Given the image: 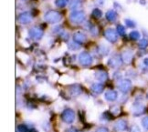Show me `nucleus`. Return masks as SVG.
<instances>
[{
    "instance_id": "nucleus-33",
    "label": "nucleus",
    "mask_w": 148,
    "mask_h": 132,
    "mask_svg": "<svg viewBox=\"0 0 148 132\" xmlns=\"http://www.w3.org/2000/svg\"><path fill=\"white\" fill-rule=\"evenodd\" d=\"M68 132H78V130L75 129V128H71V129H69Z\"/></svg>"
},
{
    "instance_id": "nucleus-29",
    "label": "nucleus",
    "mask_w": 148,
    "mask_h": 132,
    "mask_svg": "<svg viewBox=\"0 0 148 132\" xmlns=\"http://www.w3.org/2000/svg\"><path fill=\"white\" fill-rule=\"evenodd\" d=\"M18 129L19 132H27V128L25 125H19L18 127Z\"/></svg>"
},
{
    "instance_id": "nucleus-3",
    "label": "nucleus",
    "mask_w": 148,
    "mask_h": 132,
    "mask_svg": "<svg viewBox=\"0 0 148 132\" xmlns=\"http://www.w3.org/2000/svg\"><path fill=\"white\" fill-rule=\"evenodd\" d=\"M79 62L83 67L90 66L92 63V57L88 52H81L79 55Z\"/></svg>"
},
{
    "instance_id": "nucleus-24",
    "label": "nucleus",
    "mask_w": 148,
    "mask_h": 132,
    "mask_svg": "<svg viewBox=\"0 0 148 132\" xmlns=\"http://www.w3.org/2000/svg\"><path fill=\"white\" fill-rule=\"evenodd\" d=\"M116 31L120 36H124L125 35V28L123 25H117L116 27Z\"/></svg>"
},
{
    "instance_id": "nucleus-26",
    "label": "nucleus",
    "mask_w": 148,
    "mask_h": 132,
    "mask_svg": "<svg viewBox=\"0 0 148 132\" xmlns=\"http://www.w3.org/2000/svg\"><path fill=\"white\" fill-rule=\"evenodd\" d=\"M79 47H81V45L76 43L75 41L69 45V48H70V49H71V50H78V49H79Z\"/></svg>"
},
{
    "instance_id": "nucleus-1",
    "label": "nucleus",
    "mask_w": 148,
    "mask_h": 132,
    "mask_svg": "<svg viewBox=\"0 0 148 132\" xmlns=\"http://www.w3.org/2000/svg\"><path fill=\"white\" fill-rule=\"evenodd\" d=\"M62 19V15L59 11L49 10L45 14V20L50 24L59 23Z\"/></svg>"
},
{
    "instance_id": "nucleus-25",
    "label": "nucleus",
    "mask_w": 148,
    "mask_h": 132,
    "mask_svg": "<svg viewBox=\"0 0 148 132\" xmlns=\"http://www.w3.org/2000/svg\"><path fill=\"white\" fill-rule=\"evenodd\" d=\"M138 46H139V47L141 48V49H145V48H146L148 46V40L146 38H143V39L139 42Z\"/></svg>"
},
{
    "instance_id": "nucleus-23",
    "label": "nucleus",
    "mask_w": 148,
    "mask_h": 132,
    "mask_svg": "<svg viewBox=\"0 0 148 132\" xmlns=\"http://www.w3.org/2000/svg\"><path fill=\"white\" fill-rule=\"evenodd\" d=\"M70 0H55V5L58 7H66Z\"/></svg>"
},
{
    "instance_id": "nucleus-20",
    "label": "nucleus",
    "mask_w": 148,
    "mask_h": 132,
    "mask_svg": "<svg viewBox=\"0 0 148 132\" xmlns=\"http://www.w3.org/2000/svg\"><path fill=\"white\" fill-rule=\"evenodd\" d=\"M129 37H130V38L132 40H138L141 38V35H140V33L138 32V31L134 30L129 34Z\"/></svg>"
},
{
    "instance_id": "nucleus-5",
    "label": "nucleus",
    "mask_w": 148,
    "mask_h": 132,
    "mask_svg": "<svg viewBox=\"0 0 148 132\" xmlns=\"http://www.w3.org/2000/svg\"><path fill=\"white\" fill-rule=\"evenodd\" d=\"M104 37L109 42L111 43H115L118 40V35L116 31L112 28H108L104 31Z\"/></svg>"
},
{
    "instance_id": "nucleus-27",
    "label": "nucleus",
    "mask_w": 148,
    "mask_h": 132,
    "mask_svg": "<svg viewBox=\"0 0 148 132\" xmlns=\"http://www.w3.org/2000/svg\"><path fill=\"white\" fill-rule=\"evenodd\" d=\"M125 23H126L127 27H132V28L136 26V24L134 23V21H133V20H131V19H125Z\"/></svg>"
},
{
    "instance_id": "nucleus-31",
    "label": "nucleus",
    "mask_w": 148,
    "mask_h": 132,
    "mask_svg": "<svg viewBox=\"0 0 148 132\" xmlns=\"http://www.w3.org/2000/svg\"><path fill=\"white\" fill-rule=\"evenodd\" d=\"M95 132H109V130H108V129H107V128L101 127V128H99V129H98Z\"/></svg>"
},
{
    "instance_id": "nucleus-12",
    "label": "nucleus",
    "mask_w": 148,
    "mask_h": 132,
    "mask_svg": "<svg viewBox=\"0 0 148 132\" xmlns=\"http://www.w3.org/2000/svg\"><path fill=\"white\" fill-rule=\"evenodd\" d=\"M122 59H123V62L125 63H130L133 59V57H134V54L131 50H127V51H124L123 54H122Z\"/></svg>"
},
{
    "instance_id": "nucleus-34",
    "label": "nucleus",
    "mask_w": 148,
    "mask_h": 132,
    "mask_svg": "<svg viewBox=\"0 0 148 132\" xmlns=\"http://www.w3.org/2000/svg\"><path fill=\"white\" fill-rule=\"evenodd\" d=\"M29 132H38V131H37L36 129H30V130H29Z\"/></svg>"
},
{
    "instance_id": "nucleus-13",
    "label": "nucleus",
    "mask_w": 148,
    "mask_h": 132,
    "mask_svg": "<svg viewBox=\"0 0 148 132\" xmlns=\"http://www.w3.org/2000/svg\"><path fill=\"white\" fill-rule=\"evenodd\" d=\"M144 110H145V107L144 106L142 105L141 103H135L133 107V111H134V114L135 116H139V115L143 114L144 113Z\"/></svg>"
},
{
    "instance_id": "nucleus-18",
    "label": "nucleus",
    "mask_w": 148,
    "mask_h": 132,
    "mask_svg": "<svg viewBox=\"0 0 148 132\" xmlns=\"http://www.w3.org/2000/svg\"><path fill=\"white\" fill-rule=\"evenodd\" d=\"M95 77L100 81H106L108 79V74L104 71H98L96 72Z\"/></svg>"
},
{
    "instance_id": "nucleus-6",
    "label": "nucleus",
    "mask_w": 148,
    "mask_h": 132,
    "mask_svg": "<svg viewBox=\"0 0 148 132\" xmlns=\"http://www.w3.org/2000/svg\"><path fill=\"white\" fill-rule=\"evenodd\" d=\"M29 37L34 40H38L42 38L43 36V29L39 28V27H32L29 32Z\"/></svg>"
},
{
    "instance_id": "nucleus-2",
    "label": "nucleus",
    "mask_w": 148,
    "mask_h": 132,
    "mask_svg": "<svg viewBox=\"0 0 148 132\" xmlns=\"http://www.w3.org/2000/svg\"><path fill=\"white\" fill-rule=\"evenodd\" d=\"M70 20L74 24H81L85 20V13L81 10L72 11L70 15Z\"/></svg>"
},
{
    "instance_id": "nucleus-21",
    "label": "nucleus",
    "mask_w": 148,
    "mask_h": 132,
    "mask_svg": "<svg viewBox=\"0 0 148 132\" xmlns=\"http://www.w3.org/2000/svg\"><path fill=\"white\" fill-rule=\"evenodd\" d=\"M98 51H99V54H101V56H106L109 53V48L105 46H100L98 47Z\"/></svg>"
},
{
    "instance_id": "nucleus-4",
    "label": "nucleus",
    "mask_w": 148,
    "mask_h": 132,
    "mask_svg": "<svg viewBox=\"0 0 148 132\" xmlns=\"http://www.w3.org/2000/svg\"><path fill=\"white\" fill-rule=\"evenodd\" d=\"M61 118L65 123H68V124H71L72 123L75 119V113L72 109H67L65 110H63L61 114Z\"/></svg>"
},
{
    "instance_id": "nucleus-22",
    "label": "nucleus",
    "mask_w": 148,
    "mask_h": 132,
    "mask_svg": "<svg viewBox=\"0 0 148 132\" xmlns=\"http://www.w3.org/2000/svg\"><path fill=\"white\" fill-rule=\"evenodd\" d=\"M92 15L93 16V17L95 18H101V16H103V12H101V10H100L99 8H94L93 10H92Z\"/></svg>"
},
{
    "instance_id": "nucleus-30",
    "label": "nucleus",
    "mask_w": 148,
    "mask_h": 132,
    "mask_svg": "<svg viewBox=\"0 0 148 132\" xmlns=\"http://www.w3.org/2000/svg\"><path fill=\"white\" fill-rule=\"evenodd\" d=\"M103 119H111V116H110V113L109 112H104L103 114Z\"/></svg>"
},
{
    "instance_id": "nucleus-32",
    "label": "nucleus",
    "mask_w": 148,
    "mask_h": 132,
    "mask_svg": "<svg viewBox=\"0 0 148 132\" xmlns=\"http://www.w3.org/2000/svg\"><path fill=\"white\" fill-rule=\"evenodd\" d=\"M131 132H141V131H140V129L137 126H133L132 129H131Z\"/></svg>"
},
{
    "instance_id": "nucleus-8",
    "label": "nucleus",
    "mask_w": 148,
    "mask_h": 132,
    "mask_svg": "<svg viewBox=\"0 0 148 132\" xmlns=\"http://www.w3.org/2000/svg\"><path fill=\"white\" fill-rule=\"evenodd\" d=\"M18 20L23 25H27V24L31 23V21H32V16L29 12H24L19 15Z\"/></svg>"
},
{
    "instance_id": "nucleus-35",
    "label": "nucleus",
    "mask_w": 148,
    "mask_h": 132,
    "mask_svg": "<svg viewBox=\"0 0 148 132\" xmlns=\"http://www.w3.org/2000/svg\"><path fill=\"white\" fill-rule=\"evenodd\" d=\"M147 96H148V95H147Z\"/></svg>"
},
{
    "instance_id": "nucleus-28",
    "label": "nucleus",
    "mask_w": 148,
    "mask_h": 132,
    "mask_svg": "<svg viewBox=\"0 0 148 132\" xmlns=\"http://www.w3.org/2000/svg\"><path fill=\"white\" fill-rule=\"evenodd\" d=\"M142 125L146 130H148V117H145L142 119Z\"/></svg>"
},
{
    "instance_id": "nucleus-15",
    "label": "nucleus",
    "mask_w": 148,
    "mask_h": 132,
    "mask_svg": "<svg viewBox=\"0 0 148 132\" xmlns=\"http://www.w3.org/2000/svg\"><path fill=\"white\" fill-rule=\"evenodd\" d=\"M82 1L81 0H71L70 1V9L72 11L77 10L78 8L81 7Z\"/></svg>"
},
{
    "instance_id": "nucleus-10",
    "label": "nucleus",
    "mask_w": 148,
    "mask_h": 132,
    "mask_svg": "<svg viewBox=\"0 0 148 132\" xmlns=\"http://www.w3.org/2000/svg\"><path fill=\"white\" fill-rule=\"evenodd\" d=\"M122 57H119V56H115L114 57L111 58L110 60L108 61V65L111 67V68H118L122 65Z\"/></svg>"
},
{
    "instance_id": "nucleus-14",
    "label": "nucleus",
    "mask_w": 148,
    "mask_h": 132,
    "mask_svg": "<svg viewBox=\"0 0 148 132\" xmlns=\"http://www.w3.org/2000/svg\"><path fill=\"white\" fill-rule=\"evenodd\" d=\"M117 92L114 90H109L105 93V99L108 100V101H114V100L117 99Z\"/></svg>"
},
{
    "instance_id": "nucleus-7",
    "label": "nucleus",
    "mask_w": 148,
    "mask_h": 132,
    "mask_svg": "<svg viewBox=\"0 0 148 132\" xmlns=\"http://www.w3.org/2000/svg\"><path fill=\"white\" fill-rule=\"evenodd\" d=\"M117 87L122 92H127V91L130 90L131 87H132V83L129 79H123V80H120L117 83Z\"/></svg>"
},
{
    "instance_id": "nucleus-11",
    "label": "nucleus",
    "mask_w": 148,
    "mask_h": 132,
    "mask_svg": "<svg viewBox=\"0 0 148 132\" xmlns=\"http://www.w3.org/2000/svg\"><path fill=\"white\" fill-rule=\"evenodd\" d=\"M86 39H87L86 36L81 32H76L75 34L73 35V40L76 42V43H78L79 45L84 43V42L86 41Z\"/></svg>"
},
{
    "instance_id": "nucleus-19",
    "label": "nucleus",
    "mask_w": 148,
    "mask_h": 132,
    "mask_svg": "<svg viewBox=\"0 0 148 132\" xmlns=\"http://www.w3.org/2000/svg\"><path fill=\"white\" fill-rule=\"evenodd\" d=\"M70 91H71V94L72 95V96L76 97L81 93V87L78 86V85H74V86H72L71 88Z\"/></svg>"
},
{
    "instance_id": "nucleus-16",
    "label": "nucleus",
    "mask_w": 148,
    "mask_h": 132,
    "mask_svg": "<svg viewBox=\"0 0 148 132\" xmlns=\"http://www.w3.org/2000/svg\"><path fill=\"white\" fill-rule=\"evenodd\" d=\"M106 19L110 22H114L116 19H117V13L115 12L114 10H109L106 12Z\"/></svg>"
},
{
    "instance_id": "nucleus-17",
    "label": "nucleus",
    "mask_w": 148,
    "mask_h": 132,
    "mask_svg": "<svg viewBox=\"0 0 148 132\" xmlns=\"http://www.w3.org/2000/svg\"><path fill=\"white\" fill-rule=\"evenodd\" d=\"M90 89H92V92L96 93V94H101L103 91V86L100 83H94V84H92Z\"/></svg>"
},
{
    "instance_id": "nucleus-9",
    "label": "nucleus",
    "mask_w": 148,
    "mask_h": 132,
    "mask_svg": "<svg viewBox=\"0 0 148 132\" xmlns=\"http://www.w3.org/2000/svg\"><path fill=\"white\" fill-rule=\"evenodd\" d=\"M113 129L116 132H122L127 129V122L124 119H119L114 124Z\"/></svg>"
}]
</instances>
